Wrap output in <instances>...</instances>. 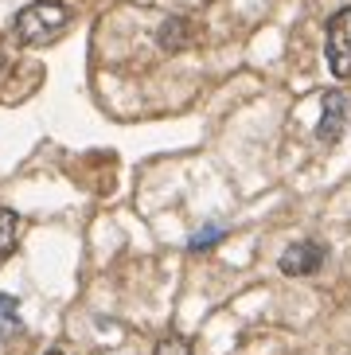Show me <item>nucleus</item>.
<instances>
[{
  "instance_id": "obj_1",
  "label": "nucleus",
  "mask_w": 351,
  "mask_h": 355,
  "mask_svg": "<svg viewBox=\"0 0 351 355\" xmlns=\"http://www.w3.org/2000/svg\"><path fill=\"white\" fill-rule=\"evenodd\" d=\"M67 28H71V8L59 0H35L16 16V35L28 47H51Z\"/></svg>"
},
{
  "instance_id": "obj_2",
  "label": "nucleus",
  "mask_w": 351,
  "mask_h": 355,
  "mask_svg": "<svg viewBox=\"0 0 351 355\" xmlns=\"http://www.w3.org/2000/svg\"><path fill=\"white\" fill-rule=\"evenodd\" d=\"M324 51H328L332 74L340 83H348L351 78V8H340L328 20V43H324Z\"/></svg>"
},
{
  "instance_id": "obj_3",
  "label": "nucleus",
  "mask_w": 351,
  "mask_h": 355,
  "mask_svg": "<svg viewBox=\"0 0 351 355\" xmlns=\"http://www.w3.org/2000/svg\"><path fill=\"white\" fill-rule=\"evenodd\" d=\"M324 258H328V250L320 242H293L289 250L281 254V273L285 277H309L324 266Z\"/></svg>"
},
{
  "instance_id": "obj_4",
  "label": "nucleus",
  "mask_w": 351,
  "mask_h": 355,
  "mask_svg": "<svg viewBox=\"0 0 351 355\" xmlns=\"http://www.w3.org/2000/svg\"><path fill=\"white\" fill-rule=\"evenodd\" d=\"M348 121H351V98L343 90H328L324 94V117H320V125H316V137H320L324 145H332V141H340Z\"/></svg>"
},
{
  "instance_id": "obj_5",
  "label": "nucleus",
  "mask_w": 351,
  "mask_h": 355,
  "mask_svg": "<svg viewBox=\"0 0 351 355\" xmlns=\"http://www.w3.org/2000/svg\"><path fill=\"white\" fill-rule=\"evenodd\" d=\"M156 43H160L164 51H180V47H187V43H191V24H187V20H180V16L164 20V28H160Z\"/></svg>"
},
{
  "instance_id": "obj_6",
  "label": "nucleus",
  "mask_w": 351,
  "mask_h": 355,
  "mask_svg": "<svg viewBox=\"0 0 351 355\" xmlns=\"http://www.w3.org/2000/svg\"><path fill=\"white\" fill-rule=\"evenodd\" d=\"M16 242H20V215L0 207V261L16 250Z\"/></svg>"
},
{
  "instance_id": "obj_7",
  "label": "nucleus",
  "mask_w": 351,
  "mask_h": 355,
  "mask_svg": "<svg viewBox=\"0 0 351 355\" xmlns=\"http://www.w3.org/2000/svg\"><path fill=\"white\" fill-rule=\"evenodd\" d=\"M20 332V301L12 293H0V340H12Z\"/></svg>"
},
{
  "instance_id": "obj_8",
  "label": "nucleus",
  "mask_w": 351,
  "mask_h": 355,
  "mask_svg": "<svg viewBox=\"0 0 351 355\" xmlns=\"http://www.w3.org/2000/svg\"><path fill=\"white\" fill-rule=\"evenodd\" d=\"M153 355H191V344H187L184 336H164Z\"/></svg>"
},
{
  "instance_id": "obj_9",
  "label": "nucleus",
  "mask_w": 351,
  "mask_h": 355,
  "mask_svg": "<svg viewBox=\"0 0 351 355\" xmlns=\"http://www.w3.org/2000/svg\"><path fill=\"white\" fill-rule=\"evenodd\" d=\"M219 239H223V230H219V227H203L199 234L187 239V250H207V246H215Z\"/></svg>"
},
{
  "instance_id": "obj_10",
  "label": "nucleus",
  "mask_w": 351,
  "mask_h": 355,
  "mask_svg": "<svg viewBox=\"0 0 351 355\" xmlns=\"http://www.w3.org/2000/svg\"><path fill=\"white\" fill-rule=\"evenodd\" d=\"M4 71H8V55L0 51V74H4Z\"/></svg>"
},
{
  "instance_id": "obj_11",
  "label": "nucleus",
  "mask_w": 351,
  "mask_h": 355,
  "mask_svg": "<svg viewBox=\"0 0 351 355\" xmlns=\"http://www.w3.org/2000/svg\"><path fill=\"white\" fill-rule=\"evenodd\" d=\"M43 355H62V352H59V347H51V352H43Z\"/></svg>"
}]
</instances>
